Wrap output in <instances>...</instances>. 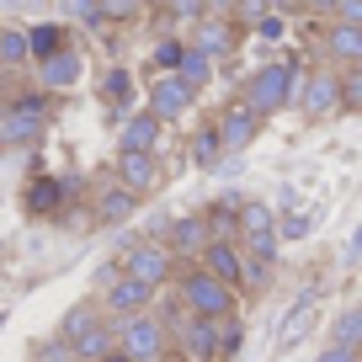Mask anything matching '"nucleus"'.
<instances>
[{"mask_svg":"<svg viewBox=\"0 0 362 362\" xmlns=\"http://www.w3.org/2000/svg\"><path fill=\"white\" fill-rule=\"evenodd\" d=\"M107 351H117V325H96L90 336L75 341V357H86V362H102Z\"/></svg>","mask_w":362,"mask_h":362,"instance_id":"23","label":"nucleus"},{"mask_svg":"<svg viewBox=\"0 0 362 362\" xmlns=\"http://www.w3.org/2000/svg\"><path fill=\"white\" fill-rule=\"evenodd\" d=\"M357 362H362V357H357Z\"/></svg>","mask_w":362,"mask_h":362,"instance_id":"55","label":"nucleus"},{"mask_svg":"<svg viewBox=\"0 0 362 362\" xmlns=\"http://www.w3.org/2000/svg\"><path fill=\"white\" fill-rule=\"evenodd\" d=\"M181 54H187V48H181V43H176V37H165V43H160V48H155V64H160V69H170V75H176V64H181Z\"/></svg>","mask_w":362,"mask_h":362,"instance_id":"38","label":"nucleus"},{"mask_svg":"<svg viewBox=\"0 0 362 362\" xmlns=\"http://www.w3.org/2000/svg\"><path fill=\"white\" fill-rule=\"evenodd\" d=\"M256 33H261V37H283V16H261Z\"/></svg>","mask_w":362,"mask_h":362,"instance_id":"42","label":"nucleus"},{"mask_svg":"<svg viewBox=\"0 0 362 362\" xmlns=\"http://www.w3.org/2000/svg\"><path fill=\"white\" fill-rule=\"evenodd\" d=\"M197 267H208L218 283H229V288L240 293V277H245V250H240V240H208V250L197 256Z\"/></svg>","mask_w":362,"mask_h":362,"instance_id":"12","label":"nucleus"},{"mask_svg":"<svg viewBox=\"0 0 362 362\" xmlns=\"http://www.w3.org/2000/svg\"><path fill=\"white\" fill-rule=\"evenodd\" d=\"M170 16H176V22H187V27H197L208 16V6L203 0H170Z\"/></svg>","mask_w":362,"mask_h":362,"instance_id":"36","label":"nucleus"},{"mask_svg":"<svg viewBox=\"0 0 362 362\" xmlns=\"http://www.w3.org/2000/svg\"><path fill=\"white\" fill-rule=\"evenodd\" d=\"M277 6H283V11H298V6H309V0H277Z\"/></svg>","mask_w":362,"mask_h":362,"instance_id":"48","label":"nucleus"},{"mask_svg":"<svg viewBox=\"0 0 362 362\" xmlns=\"http://www.w3.org/2000/svg\"><path fill=\"white\" fill-rule=\"evenodd\" d=\"M235 11H240V16H245V22H261V16H267V11H261V0H240Z\"/></svg>","mask_w":362,"mask_h":362,"instance_id":"44","label":"nucleus"},{"mask_svg":"<svg viewBox=\"0 0 362 362\" xmlns=\"http://www.w3.org/2000/svg\"><path fill=\"white\" fill-rule=\"evenodd\" d=\"M165 330H170L176 357H187V362H218V320H203V315L176 309V315L165 320Z\"/></svg>","mask_w":362,"mask_h":362,"instance_id":"3","label":"nucleus"},{"mask_svg":"<svg viewBox=\"0 0 362 362\" xmlns=\"http://www.w3.org/2000/svg\"><path fill=\"white\" fill-rule=\"evenodd\" d=\"M117 267H123L128 277H139L144 288H155V293H160V288L176 277V250H170L165 240H139V245L123 250V261H117Z\"/></svg>","mask_w":362,"mask_h":362,"instance_id":"4","label":"nucleus"},{"mask_svg":"<svg viewBox=\"0 0 362 362\" xmlns=\"http://www.w3.org/2000/svg\"><path fill=\"white\" fill-rule=\"evenodd\" d=\"M203 6H208V16H235L240 0H203Z\"/></svg>","mask_w":362,"mask_h":362,"instance_id":"43","label":"nucleus"},{"mask_svg":"<svg viewBox=\"0 0 362 362\" xmlns=\"http://www.w3.org/2000/svg\"><path fill=\"white\" fill-rule=\"evenodd\" d=\"M336 22H346V27H362V0H336Z\"/></svg>","mask_w":362,"mask_h":362,"instance_id":"39","label":"nucleus"},{"mask_svg":"<svg viewBox=\"0 0 362 362\" xmlns=\"http://www.w3.org/2000/svg\"><path fill=\"white\" fill-rule=\"evenodd\" d=\"M267 283H272V261L245 256V277H240V293H261Z\"/></svg>","mask_w":362,"mask_h":362,"instance_id":"32","label":"nucleus"},{"mask_svg":"<svg viewBox=\"0 0 362 362\" xmlns=\"http://www.w3.org/2000/svg\"><path fill=\"white\" fill-rule=\"evenodd\" d=\"M192 107V86H181V75H165L155 90H149V112L160 123H181V112Z\"/></svg>","mask_w":362,"mask_h":362,"instance_id":"13","label":"nucleus"},{"mask_svg":"<svg viewBox=\"0 0 362 362\" xmlns=\"http://www.w3.org/2000/svg\"><path fill=\"white\" fill-rule=\"evenodd\" d=\"M96 325H107V309H102V304H90V298H86V304H69L64 320H59V341H69V346H75V341L90 336Z\"/></svg>","mask_w":362,"mask_h":362,"instance_id":"17","label":"nucleus"},{"mask_svg":"<svg viewBox=\"0 0 362 362\" xmlns=\"http://www.w3.org/2000/svg\"><path fill=\"white\" fill-rule=\"evenodd\" d=\"M139 214V197L128 192L123 181H112V187H102V192H96V224H128V218Z\"/></svg>","mask_w":362,"mask_h":362,"instance_id":"16","label":"nucleus"},{"mask_svg":"<svg viewBox=\"0 0 362 362\" xmlns=\"http://www.w3.org/2000/svg\"><path fill=\"white\" fill-rule=\"evenodd\" d=\"M267 229H277V214H272V203H256V197H245V203H240V240H245V235H267Z\"/></svg>","mask_w":362,"mask_h":362,"instance_id":"22","label":"nucleus"},{"mask_svg":"<svg viewBox=\"0 0 362 362\" xmlns=\"http://www.w3.org/2000/svg\"><path fill=\"white\" fill-rule=\"evenodd\" d=\"M160 128H165V123H160L149 107H144V112H134L123 123V134H117V155H144V149H155L160 144Z\"/></svg>","mask_w":362,"mask_h":362,"instance_id":"14","label":"nucleus"},{"mask_svg":"<svg viewBox=\"0 0 362 362\" xmlns=\"http://www.w3.org/2000/svg\"><path fill=\"white\" fill-rule=\"evenodd\" d=\"M27 362H37V357H27Z\"/></svg>","mask_w":362,"mask_h":362,"instance_id":"54","label":"nucleus"},{"mask_svg":"<svg viewBox=\"0 0 362 362\" xmlns=\"http://www.w3.org/2000/svg\"><path fill=\"white\" fill-rule=\"evenodd\" d=\"M149 304H155V288H144V283H139V277H128V272H123V277H117V283H107V288H102V309H107V315H112V320L144 315Z\"/></svg>","mask_w":362,"mask_h":362,"instance_id":"9","label":"nucleus"},{"mask_svg":"<svg viewBox=\"0 0 362 362\" xmlns=\"http://www.w3.org/2000/svg\"><path fill=\"white\" fill-rule=\"evenodd\" d=\"M309 320H315V293H298V298H293V309H288V320H283V336H277V351H293L298 341H304Z\"/></svg>","mask_w":362,"mask_h":362,"instance_id":"19","label":"nucleus"},{"mask_svg":"<svg viewBox=\"0 0 362 362\" xmlns=\"http://www.w3.org/2000/svg\"><path fill=\"white\" fill-rule=\"evenodd\" d=\"M293 102H298V112H304L309 123H320V117L341 112V75H330V69H309V75L298 80Z\"/></svg>","mask_w":362,"mask_h":362,"instance_id":"7","label":"nucleus"},{"mask_svg":"<svg viewBox=\"0 0 362 362\" xmlns=\"http://www.w3.org/2000/svg\"><path fill=\"white\" fill-rule=\"evenodd\" d=\"M346 256H351V261H357V256H362V224H357V235H351V240H346Z\"/></svg>","mask_w":362,"mask_h":362,"instance_id":"45","label":"nucleus"},{"mask_svg":"<svg viewBox=\"0 0 362 362\" xmlns=\"http://www.w3.org/2000/svg\"><path fill=\"white\" fill-rule=\"evenodd\" d=\"M330 341H336V346H351V351L362 357V304H351V309H341V315H336Z\"/></svg>","mask_w":362,"mask_h":362,"instance_id":"24","label":"nucleus"},{"mask_svg":"<svg viewBox=\"0 0 362 362\" xmlns=\"http://www.w3.org/2000/svg\"><path fill=\"white\" fill-rule=\"evenodd\" d=\"M218 144H224V155H245L250 144H256V134L267 128V117L256 112V107H245V102H229L224 112H218Z\"/></svg>","mask_w":362,"mask_h":362,"instance_id":"8","label":"nucleus"},{"mask_svg":"<svg viewBox=\"0 0 362 362\" xmlns=\"http://www.w3.org/2000/svg\"><path fill=\"white\" fill-rule=\"evenodd\" d=\"M64 362H86V357H75V351H69V357H64Z\"/></svg>","mask_w":362,"mask_h":362,"instance_id":"51","label":"nucleus"},{"mask_svg":"<svg viewBox=\"0 0 362 362\" xmlns=\"http://www.w3.org/2000/svg\"><path fill=\"white\" fill-rule=\"evenodd\" d=\"M0 325H6V315H0Z\"/></svg>","mask_w":362,"mask_h":362,"instance_id":"52","label":"nucleus"},{"mask_svg":"<svg viewBox=\"0 0 362 362\" xmlns=\"http://www.w3.org/2000/svg\"><path fill=\"white\" fill-rule=\"evenodd\" d=\"M240 250L256 261H277V229H267V235H245L240 240Z\"/></svg>","mask_w":362,"mask_h":362,"instance_id":"33","label":"nucleus"},{"mask_svg":"<svg viewBox=\"0 0 362 362\" xmlns=\"http://www.w3.org/2000/svg\"><path fill=\"white\" fill-rule=\"evenodd\" d=\"M341 112H362V64L341 69Z\"/></svg>","mask_w":362,"mask_h":362,"instance_id":"30","label":"nucleus"},{"mask_svg":"<svg viewBox=\"0 0 362 362\" xmlns=\"http://www.w3.org/2000/svg\"><path fill=\"white\" fill-rule=\"evenodd\" d=\"M144 0H102V22H134Z\"/></svg>","mask_w":362,"mask_h":362,"instance_id":"35","label":"nucleus"},{"mask_svg":"<svg viewBox=\"0 0 362 362\" xmlns=\"http://www.w3.org/2000/svg\"><path fill=\"white\" fill-rule=\"evenodd\" d=\"M176 293H181V309H187V315H203V320H229L235 304H240V293L229 283H218L208 267H187Z\"/></svg>","mask_w":362,"mask_h":362,"instance_id":"1","label":"nucleus"},{"mask_svg":"<svg viewBox=\"0 0 362 362\" xmlns=\"http://www.w3.org/2000/svg\"><path fill=\"white\" fill-rule=\"evenodd\" d=\"M128 96H134V75H128V69H112V75H107V102L128 107Z\"/></svg>","mask_w":362,"mask_h":362,"instance_id":"34","label":"nucleus"},{"mask_svg":"<svg viewBox=\"0 0 362 362\" xmlns=\"http://www.w3.org/2000/svg\"><path fill=\"white\" fill-rule=\"evenodd\" d=\"M117 346L128 351L134 362H149V357H160V351L170 346V330H165V320L160 315H128V320H117Z\"/></svg>","mask_w":362,"mask_h":362,"instance_id":"5","label":"nucleus"},{"mask_svg":"<svg viewBox=\"0 0 362 362\" xmlns=\"http://www.w3.org/2000/svg\"><path fill=\"white\" fill-rule=\"evenodd\" d=\"M208 240H214V229H208L203 214H187V218H170L165 229V245L176 250V261H197L208 250Z\"/></svg>","mask_w":362,"mask_h":362,"instance_id":"11","label":"nucleus"},{"mask_svg":"<svg viewBox=\"0 0 362 362\" xmlns=\"http://www.w3.org/2000/svg\"><path fill=\"white\" fill-rule=\"evenodd\" d=\"M27 48H33V59H54L59 48H69V43H64V27H54V22H37L33 33H27Z\"/></svg>","mask_w":362,"mask_h":362,"instance_id":"25","label":"nucleus"},{"mask_svg":"<svg viewBox=\"0 0 362 362\" xmlns=\"http://www.w3.org/2000/svg\"><path fill=\"white\" fill-rule=\"evenodd\" d=\"M176 75H181V86H192V90H203L208 80H214V59H208V54H197V48L187 43V54H181Z\"/></svg>","mask_w":362,"mask_h":362,"instance_id":"21","label":"nucleus"},{"mask_svg":"<svg viewBox=\"0 0 362 362\" xmlns=\"http://www.w3.org/2000/svg\"><path fill=\"white\" fill-rule=\"evenodd\" d=\"M192 48L208 54V59L235 54V22H229V16H203V22L192 27Z\"/></svg>","mask_w":362,"mask_h":362,"instance_id":"15","label":"nucleus"},{"mask_svg":"<svg viewBox=\"0 0 362 362\" xmlns=\"http://www.w3.org/2000/svg\"><path fill=\"white\" fill-rule=\"evenodd\" d=\"M69 351H75V346H69V341H59V336H54V341H43V346H37V362H64Z\"/></svg>","mask_w":362,"mask_h":362,"instance_id":"40","label":"nucleus"},{"mask_svg":"<svg viewBox=\"0 0 362 362\" xmlns=\"http://www.w3.org/2000/svg\"><path fill=\"white\" fill-rule=\"evenodd\" d=\"M176 362H187V357H176Z\"/></svg>","mask_w":362,"mask_h":362,"instance_id":"53","label":"nucleus"},{"mask_svg":"<svg viewBox=\"0 0 362 362\" xmlns=\"http://www.w3.org/2000/svg\"><path fill=\"white\" fill-rule=\"evenodd\" d=\"M64 16H75V22H102V0H64Z\"/></svg>","mask_w":362,"mask_h":362,"instance_id":"37","label":"nucleus"},{"mask_svg":"<svg viewBox=\"0 0 362 362\" xmlns=\"http://www.w3.org/2000/svg\"><path fill=\"white\" fill-rule=\"evenodd\" d=\"M315 362H357V351H351V346H336V341H330V346L320 351Z\"/></svg>","mask_w":362,"mask_h":362,"instance_id":"41","label":"nucleus"},{"mask_svg":"<svg viewBox=\"0 0 362 362\" xmlns=\"http://www.w3.org/2000/svg\"><path fill=\"white\" fill-rule=\"evenodd\" d=\"M149 362H176V357H170V351H160V357H149Z\"/></svg>","mask_w":362,"mask_h":362,"instance_id":"49","label":"nucleus"},{"mask_svg":"<svg viewBox=\"0 0 362 362\" xmlns=\"http://www.w3.org/2000/svg\"><path fill=\"white\" fill-rule=\"evenodd\" d=\"M48 134V96H16L6 102V128H0V144H37Z\"/></svg>","mask_w":362,"mask_h":362,"instance_id":"6","label":"nucleus"},{"mask_svg":"<svg viewBox=\"0 0 362 362\" xmlns=\"http://www.w3.org/2000/svg\"><path fill=\"white\" fill-rule=\"evenodd\" d=\"M293 90H298V69L277 59V64H261L256 75L245 80V96H240V102L256 107L261 117H277L283 107H293Z\"/></svg>","mask_w":362,"mask_h":362,"instance_id":"2","label":"nucleus"},{"mask_svg":"<svg viewBox=\"0 0 362 362\" xmlns=\"http://www.w3.org/2000/svg\"><path fill=\"white\" fill-rule=\"evenodd\" d=\"M0 128H6V102H0Z\"/></svg>","mask_w":362,"mask_h":362,"instance_id":"50","label":"nucleus"},{"mask_svg":"<svg viewBox=\"0 0 362 362\" xmlns=\"http://www.w3.org/2000/svg\"><path fill=\"white\" fill-rule=\"evenodd\" d=\"M325 54H330V59H341V64H362V27L330 22V33H325Z\"/></svg>","mask_w":362,"mask_h":362,"instance_id":"20","label":"nucleus"},{"mask_svg":"<svg viewBox=\"0 0 362 362\" xmlns=\"http://www.w3.org/2000/svg\"><path fill=\"white\" fill-rule=\"evenodd\" d=\"M117 181H123L134 197H149V192H160L165 170H160L155 149H144V155H117Z\"/></svg>","mask_w":362,"mask_h":362,"instance_id":"10","label":"nucleus"},{"mask_svg":"<svg viewBox=\"0 0 362 362\" xmlns=\"http://www.w3.org/2000/svg\"><path fill=\"white\" fill-rule=\"evenodd\" d=\"M80 75H86V59L75 48H59L54 59H43V90H69Z\"/></svg>","mask_w":362,"mask_h":362,"instance_id":"18","label":"nucleus"},{"mask_svg":"<svg viewBox=\"0 0 362 362\" xmlns=\"http://www.w3.org/2000/svg\"><path fill=\"white\" fill-rule=\"evenodd\" d=\"M59 197H64V187H59V181H48V176H37L33 192H27V214H54Z\"/></svg>","mask_w":362,"mask_h":362,"instance_id":"27","label":"nucleus"},{"mask_svg":"<svg viewBox=\"0 0 362 362\" xmlns=\"http://www.w3.org/2000/svg\"><path fill=\"white\" fill-rule=\"evenodd\" d=\"M315 224H320V208H309V214H304V208H293V214L277 224V240H304Z\"/></svg>","mask_w":362,"mask_h":362,"instance_id":"31","label":"nucleus"},{"mask_svg":"<svg viewBox=\"0 0 362 362\" xmlns=\"http://www.w3.org/2000/svg\"><path fill=\"white\" fill-rule=\"evenodd\" d=\"M22 59H33V48H27V33H16V27H0V69L22 64Z\"/></svg>","mask_w":362,"mask_h":362,"instance_id":"28","label":"nucleus"},{"mask_svg":"<svg viewBox=\"0 0 362 362\" xmlns=\"http://www.w3.org/2000/svg\"><path fill=\"white\" fill-rule=\"evenodd\" d=\"M240 346H245V325H240L235 315L218 320V362H235V357H240Z\"/></svg>","mask_w":362,"mask_h":362,"instance_id":"29","label":"nucleus"},{"mask_svg":"<svg viewBox=\"0 0 362 362\" xmlns=\"http://www.w3.org/2000/svg\"><path fill=\"white\" fill-rule=\"evenodd\" d=\"M102 362H134V357H128V351H123V346H117V351H107V357H102Z\"/></svg>","mask_w":362,"mask_h":362,"instance_id":"46","label":"nucleus"},{"mask_svg":"<svg viewBox=\"0 0 362 362\" xmlns=\"http://www.w3.org/2000/svg\"><path fill=\"white\" fill-rule=\"evenodd\" d=\"M218 160H224V144H218V128L208 123V128H197L192 134V165H218Z\"/></svg>","mask_w":362,"mask_h":362,"instance_id":"26","label":"nucleus"},{"mask_svg":"<svg viewBox=\"0 0 362 362\" xmlns=\"http://www.w3.org/2000/svg\"><path fill=\"white\" fill-rule=\"evenodd\" d=\"M309 11H336V0H309Z\"/></svg>","mask_w":362,"mask_h":362,"instance_id":"47","label":"nucleus"}]
</instances>
